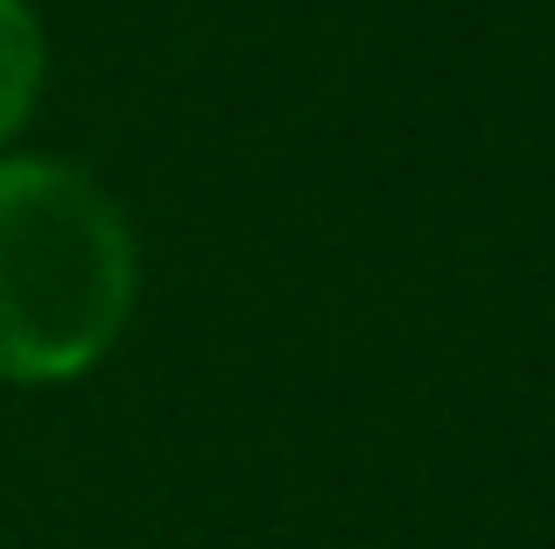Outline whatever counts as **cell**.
<instances>
[{
	"label": "cell",
	"instance_id": "cell-1",
	"mask_svg": "<svg viewBox=\"0 0 555 549\" xmlns=\"http://www.w3.org/2000/svg\"><path fill=\"white\" fill-rule=\"evenodd\" d=\"M134 289V226L106 183L50 155H0V381L92 373L120 345Z\"/></svg>",
	"mask_w": 555,
	"mask_h": 549
},
{
	"label": "cell",
	"instance_id": "cell-2",
	"mask_svg": "<svg viewBox=\"0 0 555 549\" xmlns=\"http://www.w3.org/2000/svg\"><path fill=\"white\" fill-rule=\"evenodd\" d=\"M42 78H50V36H42L36 8L28 0H0V149L36 113Z\"/></svg>",
	"mask_w": 555,
	"mask_h": 549
}]
</instances>
